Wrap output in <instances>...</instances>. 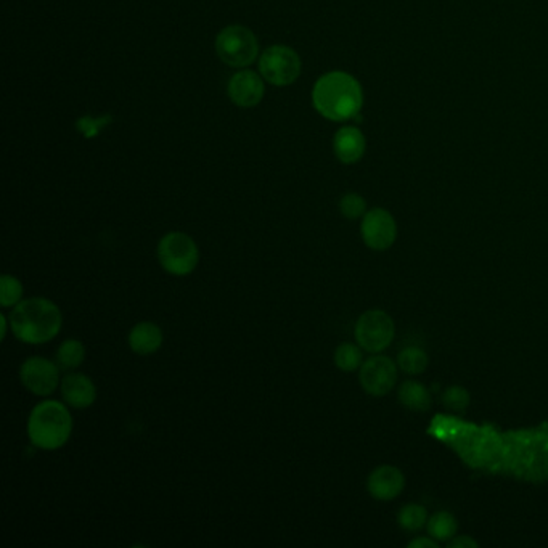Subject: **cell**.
<instances>
[{
	"label": "cell",
	"mask_w": 548,
	"mask_h": 548,
	"mask_svg": "<svg viewBox=\"0 0 548 548\" xmlns=\"http://www.w3.org/2000/svg\"><path fill=\"white\" fill-rule=\"evenodd\" d=\"M313 102L315 110L334 123L359 118L364 105L362 85L353 75L332 71L319 77L314 85Z\"/></svg>",
	"instance_id": "cell-2"
},
{
	"label": "cell",
	"mask_w": 548,
	"mask_h": 548,
	"mask_svg": "<svg viewBox=\"0 0 548 548\" xmlns=\"http://www.w3.org/2000/svg\"><path fill=\"white\" fill-rule=\"evenodd\" d=\"M340 213L343 217H346L349 221H357L362 219L365 213H367V202L362 194H343L340 200Z\"/></svg>",
	"instance_id": "cell-23"
},
{
	"label": "cell",
	"mask_w": 548,
	"mask_h": 548,
	"mask_svg": "<svg viewBox=\"0 0 548 548\" xmlns=\"http://www.w3.org/2000/svg\"><path fill=\"white\" fill-rule=\"evenodd\" d=\"M164 343L163 328L154 322L144 320L131 328L127 334V344L134 354L152 355L160 351Z\"/></svg>",
	"instance_id": "cell-15"
},
{
	"label": "cell",
	"mask_w": 548,
	"mask_h": 548,
	"mask_svg": "<svg viewBox=\"0 0 548 548\" xmlns=\"http://www.w3.org/2000/svg\"><path fill=\"white\" fill-rule=\"evenodd\" d=\"M0 322H2V340H5L8 332H12V330H10V319H8V315L0 314Z\"/></svg>",
	"instance_id": "cell-28"
},
{
	"label": "cell",
	"mask_w": 548,
	"mask_h": 548,
	"mask_svg": "<svg viewBox=\"0 0 548 548\" xmlns=\"http://www.w3.org/2000/svg\"><path fill=\"white\" fill-rule=\"evenodd\" d=\"M161 269L174 277H187L200 264V248L194 236L174 230L163 235L156 246Z\"/></svg>",
	"instance_id": "cell-4"
},
{
	"label": "cell",
	"mask_w": 548,
	"mask_h": 548,
	"mask_svg": "<svg viewBox=\"0 0 548 548\" xmlns=\"http://www.w3.org/2000/svg\"><path fill=\"white\" fill-rule=\"evenodd\" d=\"M112 121V116H100L97 119L84 116V118L77 121L76 127L77 131L83 134L85 139H94V137H97L98 134H100L102 127L110 125Z\"/></svg>",
	"instance_id": "cell-25"
},
{
	"label": "cell",
	"mask_w": 548,
	"mask_h": 548,
	"mask_svg": "<svg viewBox=\"0 0 548 548\" xmlns=\"http://www.w3.org/2000/svg\"><path fill=\"white\" fill-rule=\"evenodd\" d=\"M478 542L472 539L470 535H455L453 539L447 542V547L449 548H478Z\"/></svg>",
	"instance_id": "cell-26"
},
{
	"label": "cell",
	"mask_w": 548,
	"mask_h": 548,
	"mask_svg": "<svg viewBox=\"0 0 548 548\" xmlns=\"http://www.w3.org/2000/svg\"><path fill=\"white\" fill-rule=\"evenodd\" d=\"M404 487H405V476L397 466H376L375 470L368 474V493L380 502L397 499L403 493Z\"/></svg>",
	"instance_id": "cell-13"
},
{
	"label": "cell",
	"mask_w": 548,
	"mask_h": 548,
	"mask_svg": "<svg viewBox=\"0 0 548 548\" xmlns=\"http://www.w3.org/2000/svg\"><path fill=\"white\" fill-rule=\"evenodd\" d=\"M25 296V284L20 278L4 274L0 277V307L2 309H14L20 304Z\"/></svg>",
	"instance_id": "cell-22"
},
{
	"label": "cell",
	"mask_w": 548,
	"mask_h": 548,
	"mask_svg": "<svg viewBox=\"0 0 548 548\" xmlns=\"http://www.w3.org/2000/svg\"><path fill=\"white\" fill-rule=\"evenodd\" d=\"M60 394H62L63 403L66 404L70 409L85 410L91 409L92 405L95 404L98 391L91 376L73 370L62 376Z\"/></svg>",
	"instance_id": "cell-11"
},
{
	"label": "cell",
	"mask_w": 548,
	"mask_h": 548,
	"mask_svg": "<svg viewBox=\"0 0 548 548\" xmlns=\"http://www.w3.org/2000/svg\"><path fill=\"white\" fill-rule=\"evenodd\" d=\"M259 71L267 83L278 87L290 85L301 75V58L286 45H272L259 58Z\"/></svg>",
	"instance_id": "cell-8"
},
{
	"label": "cell",
	"mask_w": 548,
	"mask_h": 548,
	"mask_svg": "<svg viewBox=\"0 0 548 548\" xmlns=\"http://www.w3.org/2000/svg\"><path fill=\"white\" fill-rule=\"evenodd\" d=\"M10 319V330L23 344L41 346L55 340L62 332V309L52 299L33 296L15 305Z\"/></svg>",
	"instance_id": "cell-1"
},
{
	"label": "cell",
	"mask_w": 548,
	"mask_h": 548,
	"mask_svg": "<svg viewBox=\"0 0 548 548\" xmlns=\"http://www.w3.org/2000/svg\"><path fill=\"white\" fill-rule=\"evenodd\" d=\"M357 343H341L340 346L334 349V365L340 368L341 372H355L362 367L364 364V353Z\"/></svg>",
	"instance_id": "cell-20"
},
{
	"label": "cell",
	"mask_w": 548,
	"mask_h": 548,
	"mask_svg": "<svg viewBox=\"0 0 548 548\" xmlns=\"http://www.w3.org/2000/svg\"><path fill=\"white\" fill-rule=\"evenodd\" d=\"M20 382L23 388L35 397H50L62 383V368L58 364L42 355H33L21 362Z\"/></svg>",
	"instance_id": "cell-7"
},
{
	"label": "cell",
	"mask_w": 548,
	"mask_h": 548,
	"mask_svg": "<svg viewBox=\"0 0 548 548\" xmlns=\"http://www.w3.org/2000/svg\"><path fill=\"white\" fill-rule=\"evenodd\" d=\"M426 529L434 541L449 542L457 534L458 523L453 514L443 510L431 514L426 523Z\"/></svg>",
	"instance_id": "cell-18"
},
{
	"label": "cell",
	"mask_w": 548,
	"mask_h": 548,
	"mask_svg": "<svg viewBox=\"0 0 548 548\" xmlns=\"http://www.w3.org/2000/svg\"><path fill=\"white\" fill-rule=\"evenodd\" d=\"M359 382L370 396H386L396 386L397 365L386 355H372L359 368Z\"/></svg>",
	"instance_id": "cell-9"
},
{
	"label": "cell",
	"mask_w": 548,
	"mask_h": 548,
	"mask_svg": "<svg viewBox=\"0 0 548 548\" xmlns=\"http://www.w3.org/2000/svg\"><path fill=\"white\" fill-rule=\"evenodd\" d=\"M394 320L380 309H370L355 322V343L370 354H380L384 349H388L394 340Z\"/></svg>",
	"instance_id": "cell-6"
},
{
	"label": "cell",
	"mask_w": 548,
	"mask_h": 548,
	"mask_svg": "<svg viewBox=\"0 0 548 548\" xmlns=\"http://www.w3.org/2000/svg\"><path fill=\"white\" fill-rule=\"evenodd\" d=\"M264 77L250 70L240 71L230 77L229 97L240 108H253L264 97Z\"/></svg>",
	"instance_id": "cell-12"
},
{
	"label": "cell",
	"mask_w": 548,
	"mask_h": 548,
	"mask_svg": "<svg viewBox=\"0 0 548 548\" xmlns=\"http://www.w3.org/2000/svg\"><path fill=\"white\" fill-rule=\"evenodd\" d=\"M259 42L246 26L234 25L215 37V54L232 68H244L257 58Z\"/></svg>",
	"instance_id": "cell-5"
},
{
	"label": "cell",
	"mask_w": 548,
	"mask_h": 548,
	"mask_svg": "<svg viewBox=\"0 0 548 548\" xmlns=\"http://www.w3.org/2000/svg\"><path fill=\"white\" fill-rule=\"evenodd\" d=\"M397 399L405 409L413 412H428L433 404L430 389L415 380H407L399 386Z\"/></svg>",
	"instance_id": "cell-16"
},
{
	"label": "cell",
	"mask_w": 548,
	"mask_h": 548,
	"mask_svg": "<svg viewBox=\"0 0 548 548\" xmlns=\"http://www.w3.org/2000/svg\"><path fill=\"white\" fill-rule=\"evenodd\" d=\"M361 236L370 250L386 251L396 244L397 223L388 209L374 208L362 217Z\"/></svg>",
	"instance_id": "cell-10"
},
{
	"label": "cell",
	"mask_w": 548,
	"mask_h": 548,
	"mask_svg": "<svg viewBox=\"0 0 548 548\" xmlns=\"http://www.w3.org/2000/svg\"><path fill=\"white\" fill-rule=\"evenodd\" d=\"M367 150V140L361 129L354 125L341 127L334 137V156L343 164H355L364 158Z\"/></svg>",
	"instance_id": "cell-14"
},
{
	"label": "cell",
	"mask_w": 548,
	"mask_h": 548,
	"mask_svg": "<svg viewBox=\"0 0 548 548\" xmlns=\"http://www.w3.org/2000/svg\"><path fill=\"white\" fill-rule=\"evenodd\" d=\"M410 548H437L439 547V542L434 541L431 535H423V537H418L413 541L409 542Z\"/></svg>",
	"instance_id": "cell-27"
},
{
	"label": "cell",
	"mask_w": 548,
	"mask_h": 548,
	"mask_svg": "<svg viewBox=\"0 0 548 548\" xmlns=\"http://www.w3.org/2000/svg\"><path fill=\"white\" fill-rule=\"evenodd\" d=\"M428 510L420 505V503H409V505H404L399 513H397V523L404 531L407 533H416L420 529H423L428 523Z\"/></svg>",
	"instance_id": "cell-21"
},
{
	"label": "cell",
	"mask_w": 548,
	"mask_h": 548,
	"mask_svg": "<svg viewBox=\"0 0 548 548\" xmlns=\"http://www.w3.org/2000/svg\"><path fill=\"white\" fill-rule=\"evenodd\" d=\"M75 422L70 407L63 401L45 397L35 404L28 416L26 433L29 443L35 449L55 452L68 444Z\"/></svg>",
	"instance_id": "cell-3"
},
{
	"label": "cell",
	"mask_w": 548,
	"mask_h": 548,
	"mask_svg": "<svg viewBox=\"0 0 548 548\" xmlns=\"http://www.w3.org/2000/svg\"><path fill=\"white\" fill-rule=\"evenodd\" d=\"M430 359L422 347L409 346L397 355V367L407 375H422L428 368Z\"/></svg>",
	"instance_id": "cell-19"
},
{
	"label": "cell",
	"mask_w": 548,
	"mask_h": 548,
	"mask_svg": "<svg viewBox=\"0 0 548 548\" xmlns=\"http://www.w3.org/2000/svg\"><path fill=\"white\" fill-rule=\"evenodd\" d=\"M470 393L463 386H449L443 391L441 394V403L444 404V407L451 410H465L470 405Z\"/></svg>",
	"instance_id": "cell-24"
},
{
	"label": "cell",
	"mask_w": 548,
	"mask_h": 548,
	"mask_svg": "<svg viewBox=\"0 0 548 548\" xmlns=\"http://www.w3.org/2000/svg\"><path fill=\"white\" fill-rule=\"evenodd\" d=\"M85 346L81 340L70 338L63 341L55 353V362L63 372H73L83 365L85 361Z\"/></svg>",
	"instance_id": "cell-17"
}]
</instances>
